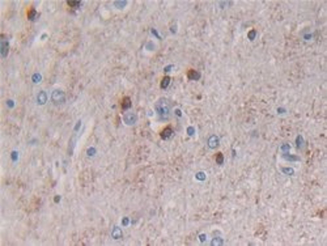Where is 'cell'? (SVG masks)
<instances>
[{
  "label": "cell",
  "instance_id": "6da1fadb",
  "mask_svg": "<svg viewBox=\"0 0 327 246\" xmlns=\"http://www.w3.org/2000/svg\"><path fill=\"white\" fill-rule=\"evenodd\" d=\"M154 109H156V113L158 115V119L160 120H166L169 119L170 116V102L168 98H160L156 105H154Z\"/></svg>",
  "mask_w": 327,
  "mask_h": 246
},
{
  "label": "cell",
  "instance_id": "7a4b0ae2",
  "mask_svg": "<svg viewBox=\"0 0 327 246\" xmlns=\"http://www.w3.org/2000/svg\"><path fill=\"white\" fill-rule=\"evenodd\" d=\"M51 99H52V102H54V103L60 105V103H63V102H64L66 96H64V93H63L62 90L56 89V90H54V92H52V94H51Z\"/></svg>",
  "mask_w": 327,
  "mask_h": 246
},
{
  "label": "cell",
  "instance_id": "3957f363",
  "mask_svg": "<svg viewBox=\"0 0 327 246\" xmlns=\"http://www.w3.org/2000/svg\"><path fill=\"white\" fill-rule=\"evenodd\" d=\"M123 120H124L126 125L132 126V125H135L136 120H138V115H136L135 113H124V115H123Z\"/></svg>",
  "mask_w": 327,
  "mask_h": 246
},
{
  "label": "cell",
  "instance_id": "277c9868",
  "mask_svg": "<svg viewBox=\"0 0 327 246\" xmlns=\"http://www.w3.org/2000/svg\"><path fill=\"white\" fill-rule=\"evenodd\" d=\"M207 144H208V147H209L211 149H215V148L219 147V144H220V139L217 138L216 135H212V136H209V138H208Z\"/></svg>",
  "mask_w": 327,
  "mask_h": 246
},
{
  "label": "cell",
  "instance_id": "5b68a950",
  "mask_svg": "<svg viewBox=\"0 0 327 246\" xmlns=\"http://www.w3.org/2000/svg\"><path fill=\"white\" fill-rule=\"evenodd\" d=\"M171 135H173V128H171V127H165V128L160 132V136H161L164 140L171 138Z\"/></svg>",
  "mask_w": 327,
  "mask_h": 246
},
{
  "label": "cell",
  "instance_id": "8992f818",
  "mask_svg": "<svg viewBox=\"0 0 327 246\" xmlns=\"http://www.w3.org/2000/svg\"><path fill=\"white\" fill-rule=\"evenodd\" d=\"M187 77L190 80H199L200 79V73L198 71H195V69H188L187 71Z\"/></svg>",
  "mask_w": 327,
  "mask_h": 246
},
{
  "label": "cell",
  "instance_id": "52a82bcc",
  "mask_svg": "<svg viewBox=\"0 0 327 246\" xmlns=\"http://www.w3.org/2000/svg\"><path fill=\"white\" fill-rule=\"evenodd\" d=\"M111 236H113V238H114V239H121V238H122V236H123L122 229H121V228H118V226H114V229H113V232H111Z\"/></svg>",
  "mask_w": 327,
  "mask_h": 246
},
{
  "label": "cell",
  "instance_id": "ba28073f",
  "mask_svg": "<svg viewBox=\"0 0 327 246\" xmlns=\"http://www.w3.org/2000/svg\"><path fill=\"white\" fill-rule=\"evenodd\" d=\"M46 101H47V94H46L43 90L39 92L38 96H37V102H38L39 105H43V103H46Z\"/></svg>",
  "mask_w": 327,
  "mask_h": 246
},
{
  "label": "cell",
  "instance_id": "9c48e42d",
  "mask_svg": "<svg viewBox=\"0 0 327 246\" xmlns=\"http://www.w3.org/2000/svg\"><path fill=\"white\" fill-rule=\"evenodd\" d=\"M131 107V98L130 97H124L123 99H122V109L123 110H127V109H130Z\"/></svg>",
  "mask_w": 327,
  "mask_h": 246
},
{
  "label": "cell",
  "instance_id": "30bf717a",
  "mask_svg": "<svg viewBox=\"0 0 327 246\" xmlns=\"http://www.w3.org/2000/svg\"><path fill=\"white\" fill-rule=\"evenodd\" d=\"M7 54H8V42L5 39H3L2 41V55L7 56Z\"/></svg>",
  "mask_w": 327,
  "mask_h": 246
},
{
  "label": "cell",
  "instance_id": "8fae6325",
  "mask_svg": "<svg viewBox=\"0 0 327 246\" xmlns=\"http://www.w3.org/2000/svg\"><path fill=\"white\" fill-rule=\"evenodd\" d=\"M169 84H170V77H169V76H165V77L162 79V83H161V88H162V89H165V88H166V86H168Z\"/></svg>",
  "mask_w": 327,
  "mask_h": 246
},
{
  "label": "cell",
  "instance_id": "7c38bea8",
  "mask_svg": "<svg viewBox=\"0 0 327 246\" xmlns=\"http://www.w3.org/2000/svg\"><path fill=\"white\" fill-rule=\"evenodd\" d=\"M216 162L219 164V165H223V162H224V156H223V153H217V155H216Z\"/></svg>",
  "mask_w": 327,
  "mask_h": 246
},
{
  "label": "cell",
  "instance_id": "4fadbf2b",
  "mask_svg": "<svg viewBox=\"0 0 327 246\" xmlns=\"http://www.w3.org/2000/svg\"><path fill=\"white\" fill-rule=\"evenodd\" d=\"M223 243H224V241H223V238H220V237H217V238L212 239V242H211V245H213V246H216V245H223Z\"/></svg>",
  "mask_w": 327,
  "mask_h": 246
},
{
  "label": "cell",
  "instance_id": "5bb4252c",
  "mask_svg": "<svg viewBox=\"0 0 327 246\" xmlns=\"http://www.w3.org/2000/svg\"><path fill=\"white\" fill-rule=\"evenodd\" d=\"M28 17H29V20H34V17H35V9H34V8H30V9H29Z\"/></svg>",
  "mask_w": 327,
  "mask_h": 246
},
{
  "label": "cell",
  "instance_id": "9a60e30c",
  "mask_svg": "<svg viewBox=\"0 0 327 246\" xmlns=\"http://www.w3.org/2000/svg\"><path fill=\"white\" fill-rule=\"evenodd\" d=\"M281 170H283V173H285V174H288V175H293V173H294L293 169H288V168H283Z\"/></svg>",
  "mask_w": 327,
  "mask_h": 246
},
{
  "label": "cell",
  "instance_id": "2e32d148",
  "mask_svg": "<svg viewBox=\"0 0 327 246\" xmlns=\"http://www.w3.org/2000/svg\"><path fill=\"white\" fill-rule=\"evenodd\" d=\"M283 157H284V159H287V160H298V157H293V156H289L288 153L283 155Z\"/></svg>",
  "mask_w": 327,
  "mask_h": 246
},
{
  "label": "cell",
  "instance_id": "e0dca14e",
  "mask_svg": "<svg viewBox=\"0 0 327 246\" xmlns=\"http://www.w3.org/2000/svg\"><path fill=\"white\" fill-rule=\"evenodd\" d=\"M204 175H205L204 173H198V174H196V178H198V179H204V178H205Z\"/></svg>",
  "mask_w": 327,
  "mask_h": 246
},
{
  "label": "cell",
  "instance_id": "ac0fdd59",
  "mask_svg": "<svg viewBox=\"0 0 327 246\" xmlns=\"http://www.w3.org/2000/svg\"><path fill=\"white\" fill-rule=\"evenodd\" d=\"M68 5H71V7H77V5H80V3H75V2H68Z\"/></svg>",
  "mask_w": 327,
  "mask_h": 246
},
{
  "label": "cell",
  "instance_id": "d6986e66",
  "mask_svg": "<svg viewBox=\"0 0 327 246\" xmlns=\"http://www.w3.org/2000/svg\"><path fill=\"white\" fill-rule=\"evenodd\" d=\"M254 37H255V30H253V32L249 33V38H250V39H253Z\"/></svg>",
  "mask_w": 327,
  "mask_h": 246
},
{
  "label": "cell",
  "instance_id": "ffe728a7",
  "mask_svg": "<svg viewBox=\"0 0 327 246\" xmlns=\"http://www.w3.org/2000/svg\"><path fill=\"white\" fill-rule=\"evenodd\" d=\"M187 132H188V135H192V134H194V128H188Z\"/></svg>",
  "mask_w": 327,
  "mask_h": 246
},
{
  "label": "cell",
  "instance_id": "44dd1931",
  "mask_svg": "<svg viewBox=\"0 0 327 246\" xmlns=\"http://www.w3.org/2000/svg\"><path fill=\"white\" fill-rule=\"evenodd\" d=\"M175 114L178 115V116H181L182 115V113H181V110H175Z\"/></svg>",
  "mask_w": 327,
  "mask_h": 246
}]
</instances>
